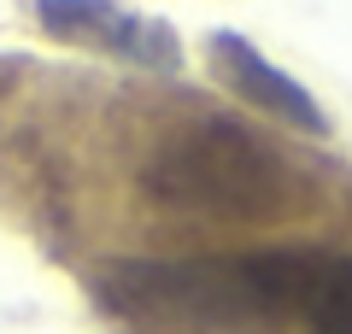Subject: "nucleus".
<instances>
[{
    "mask_svg": "<svg viewBox=\"0 0 352 334\" xmlns=\"http://www.w3.org/2000/svg\"><path fill=\"white\" fill-rule=\"evenodd\" d=\"M36 24L65 47H88L141 71H182V41L164 18L129 12L118 0H36Z\"/></svg>",
    "mask_w": 352,
    "mask_h": 334,
    "instance_id": "7ed1b4c3",
    "label": "nucleus"
},
{
    "mask_svg": "<svg viewBox=\"0 0 352 334\" xmlns=\"http://www.w3.org/2000/svg\"><path fill=\"white\" fill-rule=\"evenodd\" d=\"M100 299L124 317L159 322V329H200V334H247L282 322L270 252L112 264V270H100Z\"/></svg>",
    "mask_w": 352,
    "mask_h": 334,
    "instance_id": "f03ea898",
    "label": "nucleus"
},
{
    "mask_svg": "<svg viewBox=\"0 0 352 334\" xmlns=\"http://www.w3.org/2000/svg\"><path fill=\"white\" fill-rule=\"evenodd\" d=\"M282 322L305 334H352V258L323 247H270Z\"/></svg>",
    "mask_w": 352,
    "mask_h": 334,
    "instance_id": "20e7f679",
    "label": "nucleus"
},
{
    "mask_svg": "<svg viewBox=\"0 0 352 334\" xmlns=\"http://www.w3.org/2000/svg\"><path fill=\"white\" fill-rule=\"evenodd\" d=\"M206 53H212L217 82H223L229 94H241L252 111H270L276 124L300 129V135H329V129H335V124H329V111L317 106V94H305V82H294L282 65H270L247 36H235V30H212Z\"/></svg>",
    "mask_w": 352,
    "mask_h": 334,
    "instance_id": "39448f33",
    "label": "nucleus"
},
{
    "mask_svg": "<svg viewBox=\"0 0 352 334\" xmlns=\"http://www.w3.org/2000/svg\"><path fill=\"white\" fill-rule=\"evenodd\" d=\"M141 188L164 211H188L212 223H270L300 199V176L288 170V159L264 147L252 129L223 124V118L164 135L141 170Z\"/></svg>",
    "mask_w": 352,
    "mask_h": 334,
    "instance_id": "f257e3e1",
    "label": "nucleus"
}]
</instances>
